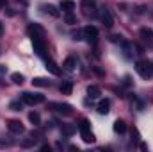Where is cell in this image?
I'll return each mask as SVG.
<instances>
[{
    "label": "cell",
    "instance_id": "7a4b0ae2",
    "mask_svg": "<svg viewBox=\"0 0 153 152\" xmlns=\"http://www.w3.org/2000/svg\"><path fill=\"white\" fill-rule=\"evenodd\" d=\"M22 102L29 104V106H36V104L45 102V97L41 93H29V91H25V93H22Z\"/></svg>",
    "mask_w": 153,
    "mask_h": 152
},
{
    "label": "cell",
    "instance_id": "ffe728a7",
    "mask_svg": "<svg viewBox=\"0 0 153 152\" xmlns=\"http://www.w3.org/2000/svg\"><path fill=\"white\" fill-rule=\"evenodd\" d=\"M125 131H126V123H125L123 120H116V122H114V132L123 134Z\"/></svg>",
    "mask_w": 153,
    "mask_h": 152
},
{
    "label": "cell",
    "instance_id": "484cf974",
    "mask_svg": "<svg viewBox=\"0 0 153 152\" xmlns=\"http://www.w3.org/2000/svg\"><path fill=\"white\" fill-rule=\"evenodd\" d=\"M64 20H66V23H70V25H73V23H76V18L73 16V14H71V13H66Z\"/></svg>",
    "mask_w": 153,
    "mask_h": 152
},
{
    "label": "cell",
    "instance_id": "ac0fdd59",
    "mask_svg": "<svg viewBox=\"0 0 153 152\" xmlns=\"http://www.w3.org/2000/svg\"><path fill=\"white\" fill-rule=\"evenodd\" d=\"M109 108H111V102L105 99V100H102V102L98 104V113L100 114H107L109 113Z\"/></svg>",
    "mask_w": 153,
    "mask_h": 152
},
{
    "label": "cell",
    "instance_id": "83f0119b",
    "mask_svg": "<svg viewBox=\"0 0 153 152\" xmlns=\"http://www.w3.org/2000/svg\"><path fill=\"white\" fill-rule=\"evenodd\" d=\"M71 36H73V39H76V41L84 39V29H82V31H75V32H73Z\"/></svg>",
    "mask_w": 153,
    "mask_h": 152
},
{
    "label": "cell",
    "instance_id": "cb8c5ba5",
    "mask_svg": "<svg viewBox=\"0 0 153 152\" xmlns=\"http://www.w3.org/2000/svg\"><path fill=\"white\" fill-rule=\"evenodd\" d=\"M29 120H30L34 125H39V123H41V116H39V113H34V111L29 114Z\"/></svg>",
    "mask_w": 153,
    "mask_h": 152
},
{
    "label": "cell",
    "instance_id": "44dd1931",
    "mask_svg": "<svg viewBox=\"0 0 153 152\" xmlns=\"http://www.w3.org/2000/svg\"><path fill=\"white\" fill-rule=\"evenodd\" d=\"M43 9H45V13H48L50 16H53V18H57L59 16V11H57V7L55 5H52V4H48V5H43Z\"/></svg>",
    "mask_w": 153,
    "mask_h": 152
},
{
    "label": "cell",
    "instance_id": "277c9868",
    "mask_svg": "<svg viewBox=\"0 0 153 152\" xmlns=\"http://www.w3.org/2000/svg\"><path fill=\"white\" fill-rule=\"evenodd\" d=\"M80 7H82V14L84 16H87V18L96 16V7H94V2L93 0H82Z\"/></svg>",
    "mask_w": 153,
    "mask_h": 152
},
{
    "label": "cell",
    "instance_id": "d4e9b609",
    "mask_svg": "<svg viewBox=\"0 0 153 152\" xmlns=\"http://www.w3.org/2000/svg\"><path fill=\"white\" fill-rule=\"evenodd\" d=\"M9 108H11L13 111H22V108H23V102H11V104H9Z\"/></svg>",
    "mask_w": 153,
    "mask_h": 152
},
{
    "label": "cell",
    "instance_id": "6da1fadb",
    "mask_svg": "<svg viewBox=\"0 0 153 152\" xmlns=\"http://www.w3.org/2000/svg\"><path fill=\"white\" fill-rule=\"evenodd\" d=\"M135 70H137V74L143 79H150L153 75V66H152V63H148V61H137L135 63Z\"/></svg>",
    "mask_w": 153,
    "mask_h": 152
},
{
    "label": "cell",
    "instance_id": "30bf717a",
    "mask_svg": "<svg viewBox=\"0 0 153 152\" xmlns=\"http://www.w3.org/2000/svg\"><path fill=\"white\" fill-rule=\"evenodd\" d=\"M7 129H9V132H13V134H22V132L25 131V127H23V123H22L20 120H9V122H7Z\"/></svg>",
    "mask_w": 153,
    "mask_h": 152
},
{
    "label": "cell",
    "instance_id": "3957f363",
    "mask_svg": "<svg viewBox=\"0 0 153 152\" xmlns=\"http://www.w3.org/2000/svg\"><path fill=\"white\" fill-rule=\"evenodd\" d=\"M78 129H80V136H82V140L85 143H93L94 141V136H93V132L89 129V122L87 120H82L80 125H78Z\"/></svg>",
    "mask_w": 153,
    "mask_h": 152
},
{
    "label": "cell",
    "instance_id": "8992f818",
    "mask_svg": "<svg viewBox=\"0 0 153 152\" xmlns=\"http://www.w3.org/2000/svg\"><path fill=\"white\" fill-rule=\"evenodd\" d=\"M84 39H87L89 43H96L98 41V29L94 27V25H87V27H84Z\"/></svg>",
    "mask_w": 153,
    "mask_h": 152
},
{
    "label": "cell",
    "instance_id": "f1b7e54d",
    "mask_svg": "<svg viewBox=\"0 0 153 152\" xmlns=\"http://www.w3.org/2000/svg\"><path fill=\"white\" fill-rule=\"evenodd\" d=\"M134 48H135V50H137V52H135V54H137V56H143V54H144V48H143V47H141V45H137V43H134Z\"/></svg>",
    "mask_w": 153,
    "mask_h": 152
},
{
    "label": "cell",
    "instance_id": "9a60e30c",
    "mask_svg": "<svg viewBox=\"0 0 153 152\" xmlns=\"http://www.w3.org/2000/svg\"><path fill=\"white\" fill-rule=\"evenodd\" d=\"M61 93L62 95H71V91H73V84H71V81H62V84H61Z\"/></svg>",
    "mask_w": 153,
    "mask_h": 152
},
{
    "label": "cell",
    "instance_id": "7402d4cb",
    "mask_svg": "<svg viewBox=\"0 0 153 152\" xmlns=\"http://www.w3.org/2000/svg\"><path fill=\"white\" fill-rule=\"evenodd\" d=\"M46 70H50L53 75H59V68H57V65H55L53 61H48V59H46Z\"/></svg>",
    "mask_w": 153,
    "mask_h": 152
},
{
    "label": "cell",
    "instance_id": "e0dca14e",
    "mask_svg": "<svg viewBox=\"0 0 153 152\" xmlns=\"http://www.w3.org/2000/svg\"><path fill=\"white\" fill-rule=\"evenodd\" d=\"M75 131H76V127L73 123H64V125H62V134H64V136H73Z\"/></svg>",
    "mask_w": 153,
    "mask_h": 152
},
{
    "label": "cell",
    "instance_id": "4316f807",
    "mask_svg": "<svg viewBox=\"0 0 153 152\" xmlns=\"http://www.w3.org/2000/svg\"><path fill=\"white\" fill-rule=\"evenodd\" d=\"M36 136H30V140H25V141H22V147H30V145H34L36 143Z\"/></svg>",
    "mask_w": 153,
    "mask_h": 152
},
{
    "label": "cell",
    "instance_id": "2e32d148",
    "mask_svg": "<svg viewBox=\"0 0 153 152\" xmlns=\"http://www.w3.org/2000/svg\"><path fill=\"white\" fill-rule=\"evenodd\" d=\"M87 95H89V99H98L100 95H102V90L98 88V86H87Z\"/></svg>",
    "mask_w": 153,
    "mask_h": 152
},
{
    "label": "cell",
    "instance_id": "8fae6325",
    "mask_svg": "<svg viewBox=\"0 0 153 152\" xmlns=\"http://www.w3.org/2000/svg\"><path fill=\"white\" fill-rule=\"evenodd\" d=\"M139 34H141L143 41H146V43L152 47V45H153V31H152V29H148V27H143V29L139 31Z\"/></svg>",
    "mask_w": 153,
    "mask_h": 152
},
{
    "label": "cell",
    "instance_id": "9c48e42d",
    "mask_svg": "<svg viewBox=\"0 0 153 152\" xmlns=\"http://www.w3.org/2000/svg\"><path fill=\"white\" fill-rule=\"evenodd\" d=\"M29 34H30V38L32 39H38V38H43L45 39V29L38 25V23H32V25H29Z\"/></svg>",
    "mask_w": 153,
    "mask_h": 152
},
{
    "label": "cell",
    "instance_id": "603a6c76",
    "mask_svg": "<svg viewBox=\"0 0 153 152\" xmlns=\"http://www.w3.org/2000/svg\"><path fill=\"white\" fill-rule=\"evenodd\" d=\"M11 81H13L14 84H23L25 77L22 75V74H18V72H14V74H11Z\"/></svg>",
    "mask_w": 153,
    "mask_h": 152
},
{
    "label": "cell",
    "instance_id": "52a82bcc",
    "mask_svg": "<svg viewBox=\"0 0 153 152\" xmlns=\"http://www.w3.org/2000/svg\"><path fill=\"white\" fill-rule=\"evenodd\" d=\"M32 45H34V52L39 57H46V43H45V39L43 38L32 39Z\"/></svg>",
    "mask_w": 153,
    "mask_h": 152
},
{
    "label": "cell",
    "instance_id": "f546056e",
    "mask_svg": "<svg viewBox=\"0 0 153 152\" xmlns=\"http://www.w3.org/2000/svg\"><path fill=\"white\" fill-rule=\"evenodd\" d=\"M2 31H4V27H2V23H0V34H2Z\"/></svg>",
    "mask_w": 153,
    "mask_h": 152
},
{
    "label": "cell",
    "instance_id": "5bb4252c",
    "mask_svg": "<svg viewBox=\"0 0 153 152\" xmlns=\"http://www.w3.org/2000/svg\"><path fill=\"white\" fill-rule=\"evenodd\" d=\"M75 2H73V0H62V2H61V9H62V11H64V13H73V11H75Z\"/></svg>",
    "mask_w": 153,
    "mask_h": 152
},
{
    "label": "cell",
    "instance_id": "4fadbf2b",
    "mask_svg": "<svg viewBox=\"0 0 153 152\" xmlns=\"http://www.w3.org/2000/svg\"><path fill=\"white\" fill-rule=\"evenodd\" d=\"M64 70L66 72H73L76 68V57H73V56H70V57H66V61H64Z\"/></svg>",
    "mask_w": 153,
    "mask_h": 152
},
{
    "label": "cell",
    "instance_id": "4dcf8cb0",
    "mask_svg": "<svg viewBox=\"0 0 153 152\" xmlns=\"http://www.w3.org/2000/svg\"><path fill=\"white\" fill-rule=\"evenodd\" d=\"M152 66H153V63H152Z\"/></svg>",
    "mask_w": 153,
    "mask_h": 152
},
{
    "label": "cell",
    "instance_id": "5b68a950",
    "mask_svg": "<svg viewBox=\"0 0 153 152\" xmlns=\"http://www.w3.org/2000/svg\"><path fill=\"white\" fill-rule=\"evenodd\" d=\"M98 16H100V20H102V23L107 27V29H111L112 25H114V20H112V14H111V11L107 9V7H102L100 9V13H98Z\"/></svg>",
    "mask_w": 153,
    "mask_h": 152
},
{
    "label": "cell",
    "instance_id": "d6986e66",
    "mask_svg": "<svg viewBox=\"0 0 153 152\" xmlns=\"http://www.w3.org/2000/svg\"><path fill=\"white\" fill-rule=\"evenodd\" d=\"M32 84H34V86H41V88H50V86H52V82H50L48 79H43V77L34 79V81H32Z\"/></svg>",
    "mask_w": 153,
    "mask_h": 152
},
{
    "label": "cell",
    "instance_id": "ba28073f",
    "mask_svg": "<svg viewBox=\"0 0 153 152\" xmlns=\"http://www.w3.org/2000/svg\"><path fill=\"white\" fill-rule=\"evenodd\" d=\"M50 108H52V109H55L57 113L64 114V116H70V114L73 113V109H71V106H70V104H59V102H52V104H50Z\"/></svg>",
    "mask_w": 153,
    "mask_h": 152
},
{
    "label": "cell",
    "instance_id": "7c38bea8",
    "mask_svg": "<svg viewBox=\"0 0 153 152\" xmlns=\"http://www.w3.org/2000/svg\"><path fill=\"white\" fill-rule=\"evenodd\" d=\"M121 48H123V56L126 59L134 57V43H128V41H121Z\"/></svg>",
    "mask_w": 153,
    "mask_h": 152
}]
</instances>
